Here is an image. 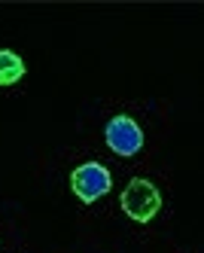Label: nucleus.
I'll use <instances>...</instances> for the list:
<instances>
[{"label": "nucleus", "instance_id": "1", "mask_svg": "<svg viewBox=\"0 0 204 253\" xmlns=\"http://www.w3.org/2000/svg\"><path fill=\"white\" fill-rule=\"evenodd\" d=\"M119 205H122V211L131 216L134 223H150L153 216L159 213V208H162V195H159V189L146 177H134L131 183L122 189Z\"/></svg>", "mask_w": 204, "mask_h": 253}, {"label": "nucleus", "instance_id": "2", "mask_svg": "<svg viewBox=\"0 0 204 253\" xmlns=\"http://www.w3.org/2000/svg\"><path fill=\"white\" fill-rule=\"evenodd\" d=\"M110 171L104 168V165H98V162H85V165H80L77 171L70 174V189H73V195L80 198V202H85V205H91V202H98L101 195H107L110 192Z\"/></svg>", "mask_w": 204, "mask_h": 253}, {"label": "nucleus", "instance_id": "3", "mask_svg": "<svg viewBox=\"0 0 204 253\" xmlns=\"http://www.w3.org/2000/svg\"><path fill=\"white\" fill-rule=\"evenodd\" d=\"M104 134H107V147L113 150L116 156H122V159L137 156L140 147H143V131H140V125H137L131 116H116V119H110Z\"/></svg>", "mask_w": 204, "mask_h": 253}, {"label": "nucleus", "instance_id": "4", "mask_svg": "<svg viewBox=\"0 0 204 253\" xmlns=\"http://www.w3.org/2000/svg\"><path fill=\"white\" fill-rule=\"evenodd\" d=\"M25 77V61L9 49H0V85H12Z\"/></svg>", "mask_w": 204, "mask_h": 253}]
</instances>
